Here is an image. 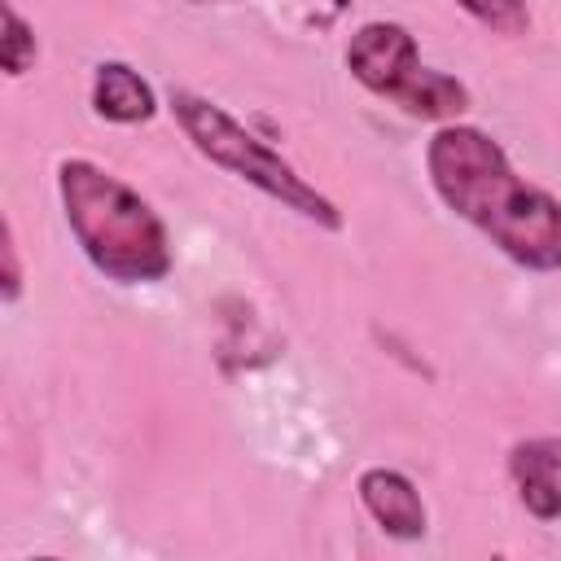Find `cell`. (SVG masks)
Masks as SVG:
<instances>
[{"instance_id": "cell-8", "label": "cell", "mask_w": 561, "mask_h": 561, "mask_svg": "<svg viewBox=\"0 0 561 561\" xmlns=\"http://www.w3.org/2000/svg\"><path fill=\"white\" fill-rule=\"evenodd\" d=\"M473 22H482L486 31H495V35H508V39H517V35H526L530 31V4L526 0H456Z\"/></svg>"}, {"instance_id": "cell-7", "label": "cell", "mask_w": 561, "mask_h": 561, "mask_svg": "<svg viewBox=\"0 0 561 561\" xmlns=\"http://www.w3.org/2000/svg\"><path fill=\"white\" fill-rule=\"evenodd\" d=\"M92 110L105 123H149L158 114V96L140 70L127 61H96L92 70Z\"/></svg>"}, {"instance_id": "cell-5", "label": "cell", "mask_w": 561, "mask_h": 561, "mask_svg": "<svg viewBox=\"0 0 561 561\" xmlns=\"http://www.w3.org/2000/svg\"><path fill=\"white\" fill-rule=\"evenodd\" d=\"M355 491H359V504L368 508V517L390 539H421L425 535L430 513H425V500H421V491H416V482L408 473L373 465V469L359 473Z\"/></svg>"}, {"instance_id": "cell-1", "label": "cell", "mask_w": 561, "mask_h": 561, "mask_svg": "<svg viewBox=\"0 0 561 561\" xmlns=\"http://www.w3.org/2000/svg\"><path fill=\"white\" fill-rule=\"evenodd\" d=\"M425 171L447 210L473 224L526 272H561V197L517 175L504 145L469 123H443L425 145Z\"/></svg>"}, {"instance_id": "cell-6", "label": "cell", "mask_w": 561, "mask_h": 561, "mask_svg": "<svg viewBox=\"0 0 561 561\" xmlns=\"http://www.w3.org/2000/svg\"><path fill=\"white\" fill-rule=\"evenodd\" d=\"M508 478L522 504L539 522H557L561 517V434L522 438L508 451Z\"/></svg>"}, {"instance_id": "cell-4", "label": "cell", "mask_w": 561, "mask_h": 561, "mask_svg": "<svg viewBox=\"0 0 561 561\" xmlns=\"http://www.w3.org/2000/svg\"><path fill=\"white\" fill-rule=\"evenodd\" d=\"M346 70L359 88L394 101L412 118L451 123L460 110H469V88L456 75L425 66L416 35L399 22H364L346 44Z\"/></svg>"}, {"instance_id": "cell-9", "label": "cell", "mask_w": 561, "mask_h": 561, "mask_svg": "<svg viewBox=\"0 0 561 561\" xmlns=\"http://www.w3.org/2000/svg\"><path fill=\"white\" fill-rule=\"evenodd\" d=\"M35 66V31L26 26V18L4 0V70L18 79Z\"/></svg>"}, {"instance_id": "cell-10", "label": "cell", "mask_w": 561, "mask_h": 561, "mask_svg": "<svg viewBox=\"0 0 561 561\" xmlns=\"http://www.w3.org/2000/svg\"><path fill=\"white\" fill-rule=\"evenodd\" d=\"M4 302L22 294V263H18V241H13V219H4Z\"/></svg>"}, {"instance_id": "cell-2", "label": "cell", "mask_w": 561, "mask_h": 561, "mask_svg": "<svg viewBox=\"0 0 561 561\" xmlns=\"http://www.w3.org/2000/svg\"><path fill=\"white\" fill-rule=\"evenodd\" d=\"M57 197L88 263L114 285H153L171 276L175 254L162 215L118 175L88 158L57 162Z\"/></svg>"}, {"instance_id": "cell-3", "label": "cell", "mask_w": 561, "mask_h": 561, "mask_svg": "<svg viewBox=\"0 0 561 561\" xmlns=\"http://www.w3.org/2000/svg\"><path fill=\"white\" fill-rule=\"evenodd\" d=\"M167 105L175 114V123L184 127V136L193 140V149L224 167L228 175L245 180L250 188L267 193L272 202H280L285 210L302 215L307 224L316 228H329L337 232L342 228V210L333 206V197H324L311 180L298 175V167L289 158H280V149H272L267 140H259L241 118H232L219 101L210 96H197L188 88H171L167 92Z\"/></svg>"}]
</instances>
